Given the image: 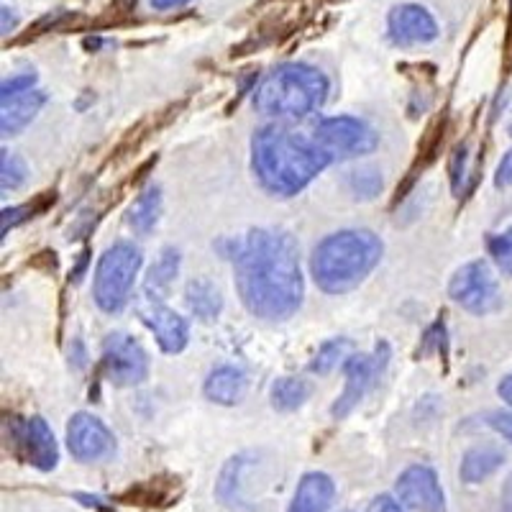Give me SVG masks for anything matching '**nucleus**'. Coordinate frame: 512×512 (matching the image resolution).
Returning a JSON list of instances; mask_svg holds the SVG:
<instances>
[{
    "label": "nucleus",
    "mask_w": 512,
    "mask_h": 512,
    "mask_svg": "<svg viewBox=\"0 0 512 512\" xmlns=\"http://www.w3.org/2000/svg\"><path fill=\"white\" fill-rule=\"evenodd\" d=\"M44 103H47V95L34 88L3 100V111H0V131H3V136L21 134L34 121L36 113L44 108Z\"/></svg>",
    "instance_id": "dca6fc26"
},
{
    "label": "nucleus",
    "mask_w": 512,
    "mask_h": 512,
    "mask_svg": "<svg viewBox=\"0 0 512 512\" xmlns=\"http://www.w3.org/2000/svg\"><path fill=\"white\" fill-rule=\"evenodd\" d=\"M159 216H162V192H159V187H146L139 198L134 200V205L128 208L126 221L136 233L146 236V233L154 231Z\"/></svg>",
    "instance_id": "6ab92c4d"
},
{
    "label": "nucleus",
    "mask_w": 512,
    "mask_h": 512,
    "mask_svg": "<svg viewBox=\"0 0 512 512\" xmlns=\"http://www.w3.org/2000/svg\"><path fill=\"white\" fill-rule=\"evenodd\" d=\"M336 497V484L328 474L310 472L300 479L287 512H328Z\"/></svg>",
    "instance_id": "2eb2a0df"
},
{
    "label": "nucleus",
    "mask_w": 512,
    "mask_h": 512,
    "mask_svg": "<svg viewBox=\"0 0 512 512\" xmlns=\"http://www.w3.org/2000/svg\"><path fill=\"white\" fill-rule=\"evenodd\" d=\"M487 425L492 431L500 433L502 438L512 443V413H502V410H495V413L487 415Z\"/></svg>",
    "instance_id": "c85d7f7f"
},
{
    "label": "nucleus",
    "mask_w": 512,
    "mask_h": 512,
    "mask_svg": "<svg viewBox=\"0 0 512 512\" xmlns=\"http://www.w3.org/2000/svg\"><path fill=\"white\" fill-rule=\"evenodd\" d=\"M67 448L77 461H100L113 456L116 451V438L108 431V425L90 413L72 415L67 425Z\"/></svg>",
    "instance_id": "9b49d317"
},
{
    "label": "nucleus",
    "mask_w": 512,
    "mask_h": 512,
    "mask_svg": "<svg viewBox=\"0 0 512 512\" xmlns=\"http://www.w3.org/2000/svg\"><path fill=\"white\" fill-rule=\"evenodd\" d=\"M26 175L29 172H26L24 159L18 154L3 152V157H0V187H3V192L18 190L26 182Z\"/></svg>",
    "instance_id": "b1692460"
},
{
    "label": "nucleus",
    "mask_w": 512,
    "mask_h": 512,
    "mask_svg": "<svg viewBox=\"0 0 512 512\" xmlns=\"http://www.w3.org/2000/svg\"><path fill=\"white\" fill-rule=\"evenodd\" d=\"M205 397L218 405H236L246 395V374L236 367H218L208 374Z\"/></svg>",
    "instance_id": "f3484780"
},
{
    "label": "nucleus",
    "mask_w": 512,
    "mask_h": 512,
    "mask_svg": "<svg viewBox=\"0 0 512 512\" xmlns=\"http://www.w3.org/2000/svg\"><path fill=\"white\" fill-rule=\"evenodd\" d=\"M310 397V384L297 377H282L272 384V405L282 413L297 410Z\"/></svg>",
    "instance_id": "4be33fe9"
},
{
    "label": "nucleus",
    "mask_w": 512,
    "mask_h": 512,
    "mask_svg": "<svg viewBox=\"0 0 512 512\" xmlns=\"http://www.w3.org/2000/svg\"><path fill=\"white\" fill-rule=\"evenodd\" d=\"M367 512H402V507L397 505L390 495H379L374 497L372 505L367 507Z\"/></svg>",
    "instance_id": "2f4dec72"
},
{
    "label": "nucleus",
    "mask_w": 512,
    "mask_h": 512,
    "mask_svg": "<svg viewBox=\"0 0 512 512\" xmlns=\"http://www.w3.org/2000/svg\"><path fill=\"white\" fill-rule=\"evenodd\" d=\"M390 39L400 47H415V44H428L438 36V24L431 13L425 11L423 6L415 3H405V6L392 8L390 18Z\"/></svg>",
    "instance_id": "4468645a"
},
{
    "label": "nucleus",
    "mask_w": 512,
    "mask_h": 512,
    "mask_svg": "<svg viewBox=\"0 0 512 512\" xmlns=\"http://www.w3.org/2000/svg\"><path fill=\"white\" fill-rule=\"evenodd\" d=\"M328 98V77L303 62L274 67L254 93L256 111L277 121H300L315 113Z\"/></svg>",
    "instance_id": "20e7f679"
},
{
    "label": "nucleus",
    "mask_w": 512,
    "mask_h": 512,
    "mask_svg": "<svg viewBox=\"0 0 512 512\" xmlns=\"http://www.w3.org/2000/svg\"><path fill=\"white\" fill-rule=\"evenodd\" d=\"M241 303L262 320H287L303 305L300 249L287 231L254 228L233 251Z\"/></svg>",
    "instance_id": "f257e3e1"
},
{
    "label": "nucleus",
    "mask_w": 512,
    "mask_h": 512,
    "mask_svg": "<svg viewBox=\"0 0 512 512\" xmlns=\"http://www.w3.org/2000/svg\"><path fill=\"white\" fill-rule=\"evenodd\" d=\"M397 497L405 507L415 512H446V497H443L441 482L431 466L415 464L408 466L397 477Z\"/></svg>",
    "instance_id": "f8f14e48"
},
{
    "label": "nucleus",
    "mask_w": 512,
    "mask_h": 512,
    "mask_svg": "<svg viewBox=\"0 0 512 512\" xmlns=\"http://www.w3.org/2000/svg\"><path fill=\"white\" fill-rule=\"evenodd\" d=\"M382 259V241L367 228H346L320 241L310 259L315 285L328 295H344L367 280Z\"/></svg>",
    "instance_id": "7ed1b4c3"
},
{
    "label": "nucleus",
    "mask_w": 512,
    "mask_h": 512,
    "mask_svg": "<svg viewBox=\"0 0 512 512\" xmlns=\"http://www.w3.org/2000/svg\"><path fill=\"white\" fill-rule=\"evenodd\" d=\"M507 131H510V136H512V121H510V123H507Z\"/></svg>",
    "instance_id": "e433bc0d"
},
{
    "label": "nucleus",
    "mask_w": 512,
    "mask_h": 512,
    "mask_svg": "<svg viewBox=\"0 0 512 512\" xmlns=\"http://www.w3.org/2000/svg\"><path fill=\"white\" fill-rule=\"evenodd\" d=\"M139 315L144 320V326L154 333L164 354H180L187 341H190V328H187L185 318H180L175 310H169L164 303L146 300L139 308Z\"/></svg>",
    "instance_id": "ddd939ff"
},
{
    "label": "nucleus",
    "mask_w": 512,
    "mask_h": 512,
    "mask_svg": "<svg viewBox=\"0 0 512 512\" xmlns=\"http://www.w3.org/2000/svg\"><path fill=\"white\" fill-rule=\"evenodd\" d=\"M326 149L282 121L262 126L251 139V169L272 195L292 198L303 192L331 164Z\"/></svg>",
    "instance_id": "f03ea898"
},
{
    "label": "nucleus",
    "mask_w": 512,
    "mask_h": 512,
    "mask_svg": "<svg viewBox=\"0 0 512 512\" xmlns=\"http://www.w3.org/2000/svg\"><path fill=\"white\" fill-rule=\"evenodd\" d=\"M11 448L13 454L26 464L36 466L39 472H52L59 461V448L49 423L39 415L11 423Z\"/></svg>",
    "instance_id": "9d476101"
},
{
    "label": "nucleus",
    "mask_w": 512,
    "mask_h": 512,
    "mask_svg": "<svg viewBox=\"0 0 512 512\" xmlns=\"http://www.w3.org/2000/svg\"><path fill=\"white\" fill-rule=\"evenodd\" d=\"M502 464H505V454H502L500 448L477 446L472 448V451H466L459 474L464 482L477 484V482H484L487 477H492Z\"/></svg>",
    "instance_id": "a211bd4d"
},
{
    "label": "nucleus",
    "mask_w": 512,
    "mask_h": 512,
    "mask_svg": "<svg viewBox=\"0 0 512 512\" xmlns=\"http://www.w3.org/2000/svg\"><path fill=\"white\" fill-rule=\"evenodd\" d=\"M466 159H469L466 146H459V149L454 152V175H451L454 192H461V182H464V177H466Z\"/></svg>",
    "instance_id": "c756f323"
},
{
    "label": "nucleus",
    "mask_w": 512,
    "mask_h": 512,
    "mask_svg": "<svg viewBox=\"0 0 512 512\" xmlns=\"http://www.w3.org/2000/svg\"><path fill=\"white\" fill-rule=\"evenodd\" d=\"M13 26H16V16L11 13V8H3V34H8Z\"/></svg>",
    "instance_id": "c9c22d12"
},
{
    "label": "nucleus",
    "mask_w": 512,
    "mask_h": 512,
    "mask_svg": "<svg viewBox=\"0 0 512 512\" xmlns=\"http://www.w3.org/2000/svg\"><path fill=\"white\" fill-rule=\"evenodd\" d=\"M29 218H34V208L31 205H16V208H3L0 213V233H3V239L8 236V231H13L16 226L26 223Z\"/></svg>",
    "instance_id": "a878e982"
},
{
    "label": "nucleus",
    "mask_w": 512,
    "mask_h": 512,
    "mask_svg": "<svg viewBox=\"0 0 512 512\" xmlns=\"http://www.w3.org/2000/svg\"><path fill=\"white\" fill-rule=\"evenodd\" d=\"M497 395H500L507 405H512V374H507V377L497 384Z\"/></svg>",
    "instance_id": "473e14b6"
},
{
    "label": "nucleus",
    "mask_w": 512,
    "mask_h": 512,
    "mask_svg": "<svg viewBox=\"0 0 512 512\" xmlns=\"http://www.w3.org/2000/svg\"><path fill=\"white\" fill-rule=\"evenodd\" d=\"M495 185L497 187H512V149L505 154V157H502L500 167H497Z\"/></svg>",
    "instance_id": "7c9ffc66"
},
{
    "label": "nucleus",
    "mask_w": 512,
    "mask_h": 512,
    "mask_svg": "<svg viewBox=\"0 0 512 512\" xmlns=\"http://www.w3.org/2000/svg\"><path fill=\"white\" fill-rule=\"evenodd\" d=\"M34 82H36L34 72H24V75L11 77V80L3 82V88H0V100H8L18 93H26V90L34 88Z\"/></svg>",
    "instance_id": "bb28decb"
},
{
    "label": "nucleus",
    "mask_w": 512,
    "mask_h": 512,
    "mask_svg": "<svg viewBox=\"0 0 512 512\" xmlns=\"http://www.w3.org/2000/svg\"><path fill=\"white\" fill-rule=\"evenodd\" d=\"M103 377L116 387H136L149 377V356L136 338L111 333L103 341Z\"/></svg>",
    "instance_id": "1a4fd4ad"
},
{
    "label": "nucleus",
    "mask_w": 512,
    "mask_h": 512,
    "mask_svg": "<svg viewBox=\"0 0 512 512\" xmlns=\"http://www.w3.org/2000/svg\"><path fill=\"white\" fill-rule=\"evenodd\" d=\"M500 500H502V512H512V474L507 477L505 487H502Z\"/></svg>",
    "instance_id": "72a5a7b5"
},
{
    "label": "nucleus",
    "mask_w": 512,
    "mask_h": 512,
    "mask_svg": "<svg viewBox=\"0 0 512 512\" xmlns=\"http://www.w3.org/2000/svg\"><path fill=\"white\" fill-rule=\"evenodd\" d=\"M448 295L472 315H489L502 305L497 277L484 259L464 264L448 282Z\"/></svg>",
    "instance_id": "423d86ee"
},
{
    "label": "nucleus",
    "mask_w": 512,
    "mask_h": 512,
    "mask_svg": "<svg viewBox=\"0 0 512 512\" xmlns=\"http://www.w3.org/2000/svg\"><path fill=\"white\" fill-rule=\"evenodd\" d=\"M351 354V341L349 338H333L320 346L315 359L310 361V372L313 374H328L341 364V361L349 359Z\"/></svg>",
    "instance_id": "5701e85b"
},
{
    "label": "nucleus",
    "mask_w": 512,
    "mask_h": 512,
    "mask_svg": "<svg viewBox=\"0 0 512 512\" xmlns=\"http://www.w3.org/2000/svg\"><path fill=\"white\" fill-rule=\"evenodd\" d=\"M149 3H152V8H157V11H169V8L185 6L190 0H149Z\"/></svg>",
    "instance_id": "f704fd0d"
},
{
    "label": "nucleus",
    "mask_w": 512,
    "mask_h": 512,
    "mask_svg": "<svg viewBox=\"0 0 512 512\" xmlns=\"http://www.w3.org/2000/svg\"><path fill=\"white\" fill-rule=\"evenodd\" d=\"M139 269L141 251L131 241H118L103 251L93 277V297L103 313H121L126 308Z\"/></svg>",
    "instance_id": "39448f33"
},
{
    "label": "nucleus",
    "mask_w": 512,
    "mask_h": 512,
    "mask_svg": "<svg viewBox=\"0 0 512 512\" xmlns=\"http://www.w3.org/2000/svg\"><path fill=\"white\" fill-rule=\"evenodd\" d=\"M359 175V172H356ZM354 187L356 192H361L364 198H372V195H377L379 190H382V180H379V175H374V172H361L359 177H354Z\"/></svg>",
    "instance_id": "cd10ccee"
},
{
    "label": "nucleus",
    "mask_w": 512,
    "mask_h": 512,
    "mask_svg": "<svg viewBox=\"0 0 512 512\" xmlns=\"http://www.w3.org/2000/svg\"><path fill=\"white\" fill-rule=\"evenodd\" d=\"M185 303L190 313L200 320H213L218 318L223 308L221 292L210 285L208 280H192L185 290Z\"/></svg>",
    "instance_id": "412c9836"
},
{
    "label": "nucleus",
    "mask_w": 512,
    "mask_h": 512,
    "mask_svg": "<svg viewBox=\"0 0 512 512\" xmlns=\"http://www.w3.org/2000/svg\"><path fill=\"white\" fill-rule=\"evenodd\" d=\"M177 272H180V254L175 249H164L157 264L149 269V277H146V300L162 303L172 282H175Z\"/></svg>",
    "instance_id": "aec40b11"
},
{
    "label": "nucleus",
    "mask_w": 512,
    "mask_h": 512,
    "mask_svg": "<svg viewBox=\"0 0 512 512\" xmlns=\"http://www.w3.org/2000/svg\"><path fill=\"white\" fill-rule=\"evenodd\" d=\"M387 364H390V346L387 344H377V349H374L372 356L367 354L349 356V359L344 361L346 387L344 392H341V397L333 402V408H331L333 418L344 420L346 415H349L351 410H354L364 397H367V392L372 390L374 384L379 382V377L384 374Z\"/></svg>",
    "instance_id": "6e6552de"
},
{
    "label": "nucleus",
    "mask_w": 512,
    "mask_h": 512,
    "mask_svg": "<svg viewBox=\"0 0 512 512\" xmlns=\"http://www.w3.org/2000/svg\"><path fill=\"white\" fill-rule=\"evenodd\" d=\"M487 249L492 254V259L497 262V267L505 274H512V226L507 231L489 236Z\"/></svg>",
    "instance_id": "393cba45"
},
{
    "label": "nucleus",
    "mask_w": 512,
    "mask_h": 512,
    "mask_svg": "<svg viewBox=\"0 0 512 512\" xmlns=\"http://www.w3.org/2000/svg\"><path fill=\"white\" fill-rule=\"evenodd\" d=\"M313 136L331 159H351L372 154L379 146V136L359 118L333 116L323 118L313 128Z\"/></svg>",
    "instance_id": "0eeeda50"
}]
</instances>
